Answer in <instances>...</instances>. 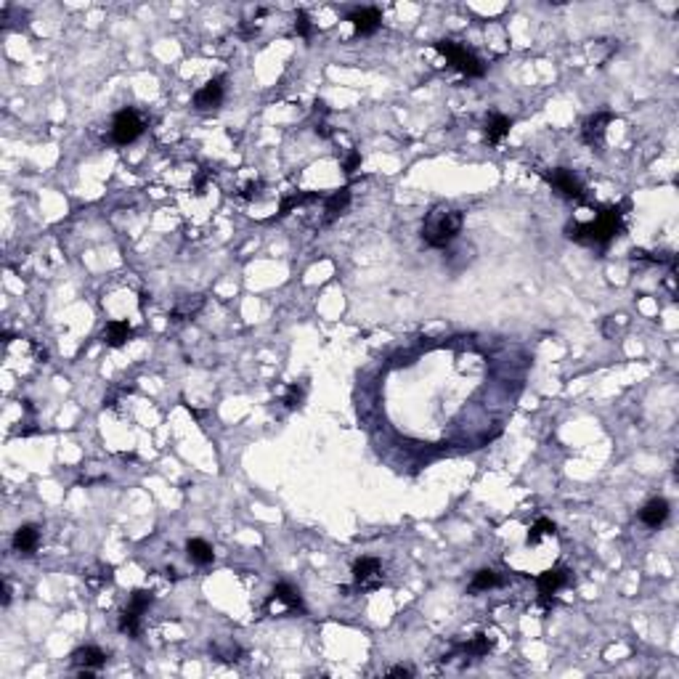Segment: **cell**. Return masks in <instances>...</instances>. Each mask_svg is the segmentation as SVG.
I'll use <instances>...</instances> for the list:
<instances>
[{"label": "cell", "instance_id": "1", "mask_svg": "<svg viewBox=\"0 0 679 679\" xmlns=\"http://www.w3.org/2000/svg\"><path fill=\"white\" fill-rule=\"evenodd\" d=\"M621 207H608L597 215V221L589 223H568L565 226V237L581 242V244H597V247H605L611 244L613 239L618 237L621 231Z\"/></svg>", "mask_w": 679, "mask_h": 679}, {"label": "cell", "instance_id": "28", "mask_svg": "<svg viewBox=\"0 0 679 679\" xmlns=\"http://www.w3.org/2000/svg\"><path fill=\"white\" fill-rule=\"evenodd\" d=\"M414 671L411 669H406V666H395V669H391L388 671V677H411Z\"/></svg>", "mask_w": 679, "mask_h": 679}, {"label": "cell", "instance_id": "9", "mask_svg": "<svg viewBox=\"0 0 679 679\" xmlns=\"http://www.w3.org/2000/svg\"><path fill=\"white\" fill-rule=\"evenodd\" d=\"M351 21H353V27H356L358 35H364V37H369L380 30V24H382V14H380V8H358L351 14Z\"/></svg>", "mask_w": 679, "mask_h": 679}, {"label": "cell", "instance_id": "30", "mask_svg": "<svg viewBox=\"0 0 679 679\" xmlns=\"http://www.w3.org/2000/svg\"><path fill=\"white\" fill-rule=\"evenodd\" d=\"M8 602H11V587L3 584V608H8Z\"/></svg>", "mask_w": 679, "mask_h": 679}, {"label": "cell", "instance_id": "18", "mask_svg": "<svg viewBox=\"0 0 679 679\" xmlns=\"http://www.w3.org/2000/svg\"><path fill=\"white\" fill-rule=\"evenodd\" d=\"M509 128H512V119L504 117V115H493L486 122V138H489V144H499L509 133Z\"/></svg>", "mask_w": 679, "mask_h": 679}, {"label": "cell", "instance_id": "10", "mask_svg": "<svg viewBox=\"0 0 679 679\" xmlns=\"http://www.w3.org/2000/svg\"><path fill=\"white\" fill-rule=\"evenodd\" d=\"M106 653H104L101 647H77L75 653H72V663L75 666H80V669H88V671H96V669H101L104 663H106Z\"/></svg>", "mask_w": 679, "mask_h": 679}, {"label": "cell", "instance_id": "21", "mask_svg": "<svg viewBox=\"0 0 679 679\" xmlns=\"http://www.w3.org/2000/svg\"><path fill=\"white\" fill-rule=\"evenodd\" d=\"M311 199H319V194H289V197H284L282 199V204H279V213H276V218H284V215H289L295 207H300V204H306V202H311Z\"/></svg>", "mask_w": 679, "mask_h": 679}, {"label": "cell", "instance_id": "15", "mask_svg": "<svg viewBox=\"0 0 679 679\" xmlns=\"http://www.w3.org/2000/svg\"><path fill=\"white\" fill-rule=\"evenodd\" d=\"M104 337L112 348H122L128 340L133 337V326L128 322H109L104 329Z\"/></svg>", "mask_w": 679, "mask_h": 679}, {"label": "cell", "instance_id": "12", "mask_svg": "<svg viewBox=\"0 0 679 679\" xmlns=\"http://www.w3.org/2000/svg\"><path fill=\"white\" fill-rule=\"evenodd\" d=\"M666 518H669V502H666V499H650L645 507L640 509V520H642L647 528L663 526Z\"/></svg>", "mask_w": 679, "mask_h": 679}, {"label": "cell", "instance_id": "8", "mask_svg": "<svg viewBox=\"0 0 679 679\" xmlns=\"http://www.w3.org/2000/svg\"><path fill=\"white\" fill-rule=\"evenodd\" d=\"M14 552L17 555H24V558H30L35 555V549H37V544H40V528L32 526V523H27V526H19L17 533H14Z\"/></svg>", "mask_w": 679, "mask_h": 679}, {"label": "cell", "instance_id": "16", "mask_svg": "<svg viewBox=\"0 0 679 679\" xmlns=\"http://www.w3.org/2000/svg\"><path fill=\"white\" fill-rule=\"evenodd\" d=\"M186 552H188V560L197 562V565H210V562L215 560L213 547L204 542V539H188Z\"/></svg>", "mask_w": 679, "mask_h": 679}, {"label": "cell", "instance_id": "14", "mask_svg": "<svg viewBox=\"0 0 679 679\" xmlns=\"http://www.w3.org/2000/svg\"><path fill=\"white\" fill-rule=\"evenodd\" d=\"M348 204H351V188H340V191H335V194H329V197L324 199V210H326V223L335 221L337 215H342Z\"/></svg>", "mask_w": 679, "mask_h": 679}, {"label": "cell", "instance_id": "11", "mask_svg": "<svg viewBox=\"0 0 679 679\" xmlns=\"http://www.w3.org/2000/svg\"><path fill=\"white\" fill-rule=\"evenodd\" d=\"M568 581H571V576H568L565 568H552V571H544L542 576L536 578V587H539V592L544 597H552V594L560 592Z\"/></svg>", "mask_w": 679, "mask_h": 679}, {"label": "cell", "instance_id": "20", "mask_svg": "<svg viewBox=\"0 0 679 679\" xmlns=\"http://www.w3.org/2000/svg\"><path fill=\"white\" fill-rule=\"evenodd\" d=\"M152 605H154V592L152 589H136L133 597H130V602H128V611L144 616V613L149 611Z\"/></svg>", "mask_w": 679, "mask_h": 679}, {"label": "cell", "instance_id": "17", "mask_svg": "<svg viewBox=\"0 0 679 679\" xmlns=\"http://www.w3.org/2000/svg\"><path fill=\"white\" fill-rule=\"evenodd\" d=\"M273 600H276V602H282V605H287L289 611H303L300 592H297V589H292L289 584H276V587H273Z\"/></svg>", "mask_w": 679, "mask_h": 679}, {"label": "cell", "instance_id": "22", "mask_svg": "<svg viewBox=\"0 0 679 679\" xmlns=\"http://www.w3.org/2000/svg\"><path fill=\"white\" fill-rule=\"evenodd\" d=\"M558 531V526L552 523V520H547V518H539L533 526H531V531H528V544H539L544 539V536H552Z\"/></svg>", "mask_w": 679, "mask_h": 679}, {"label": "cell", "instance_id": "24", "mask_svg": "<svg viewBox=\"0 0 679 679\" xmlns=\"http://www.w3.org/2000/svg\"><path fill=\"white\" fill-rule=\"evenodd\" d=\"M119 631L128 634V637H138V631H141V616L125 608L122 616H119Z\"/></svg>", "mask_w": 679, "mask_h": 679}, {"label": "cell", "instance_id": "23", "mask_svg": "<svg viewBox=\"0 0 679 679\" xmlns=\"http://www.w3.org/2000/svg\"><path fill=\"white\" fill-rule=\"evenodd\" d=\"M491 645H493V642L489 640V637H486V634H478V637H473L470 642H464V645L459 647V650H462L464 656H486V653L491 650Z\"/></svg>", "mask_w": 679, "mask_h": 679}, {"label": "cell", "instance_id": "2", "mask_svg": "<svg viewBox=\"0 0 679 679\" xmlns=\"http://www.w3.org/2000/svg\"><path fill=\"white\" fill-rule=\"evenodd\" d=\"M464 223V213L449 204H438L427 213L422 223V239L427 247H446L459 237Z\"/></svg>", "mask_w": 679, "mask_h": 679}, {"label": "cell", "instance_id": "7", "mask_svg": "<svg viewBox=\"0 0 679 679\" xmlns=\"http://www.w3.org/2000/svg\"><path fill=\"white\" fill-rule=\"evenodd\" d=\"M223 80L221 77H215V80H210V83H204L197 93H194V109H199V112H207V109H215V106H221L223 101Z\"/></svg>", "mask_w": 679, "mask_h": 679}, {"label": "cell", "instance_id": "19", "mask_svg": "<svg viewBox=\"0 0 679 679\" xmlns=\"http://www.w3.org/2000/svg\"><path fill=\"white\" fill-rule=\"evenodd\" d=\"M499 584H502V578L496 576L493 571H489V568H483V571H478L475 576H473V581H470V592H489V589L499 587Z\"/></svg>", "mask_w": 679, "mask_h": 679}, {"label": "cell", "instance_id": "13", "mask_svg": "<svg viewBox=\"0 0 679 679\" xmlns=\"http://www.w3.org/2000/svg\"><path fill=\"white\" fill-rule=\"evenodd\" d=\"M613 119V115L608 112H600V115H594L584 122V141L589 144V146H600L602 144V138H605V125Z\"/></svg>", "mask_w": 679, "mask_h": 679}, {"label": "cell", "instance_id": "3", "mask_svg": "<svg viewBox=\"0 0 679 679\" xmlns=\"http://www.w3.org/2000/svg\"><path fill=\"white\" fill-rule=\"evenodd\" d=\"M435 51L443 53L446 59H449V64L462 72V75H467V77H483V61L478 59L473 51H467L464 46H457L454 40H435Z\"/></svg>", "mask_w": 679, "mask_h": 679}, {"label": "cell", "instance_id": "31", "mask_svg": "<svg viewBox=\"0 0 679 679\" xmlns=\"http://www.w3.org/2000/svg\"><path fill=\"white\" fill-rule=\"evenodd\" d=\"M168 578H178V571H175V568H168Z\"/></svg>", "mask_w": 679, "mask_h": 679}, {"label": "cell", "instance_id": "29", "mask_svg": "<svg viewBox=\"0 0 679 679\" xmlns=\"http://www.w3.org/2000/svg\"><path fill=\"white\" fill-rule=\"evenodd\" d=\"M257 188H260V184H255V181L253 184H247V188H244L242 197H244V199H253V197H257Z\"/></svg>", "mask_w": 679, "mask_h": 679}, {"label": "cell", "instance_id": "25", "mask_svg": "<svg viewBox=\"0 0 679 679\" xmlns=\"http://www.w3.org/2000/svg\"><path fill=\"white\" fill-rule=\"evenodd\" d=\"M295 32L300 35V37H311V32H313V24H311V17H308L306 11H297L295 14Z\"/></svg>", "mask_w": 679, "mask_h": 679}, {"label": "cell", "instance_id": "26", "mask_svg": "<svg viewBox=\"0 0 679 679\" xmlns=\"http://www.w3.org/2000/svg\"><path fill=\"white\" fill-rule=\"evenodd\" d=\"M303 393H306V391H303V388H297V385H292V388H289V393H287V401H284V404H287L289 409L300 406V401H303Z\"/></svg>", "mask_w": 679, "mask_h": 679}, {"label": "cell", "instance_id": "6", "mask_svg": "<svg viewBox=\"0 0 679 679\" xmlns=\"http://www.w3.org/2000/svg\"><path fill=\"white\" fill-rule=\"evenodd\" d=\"M547 181H549V186L555 188L560 197H565V199H581V197H584L581 181H578L568 168H555L552 173H547Z\"/></svg>", "mask_w": 679, "mask_h": 679}, {"label": "cell", "instance_id": "27", "mask_svg": "<svg viewBox=\"0 0 679 679\" xmlns=\"http://www.w3.org/2000/svg\"><path fill=\"white\" fill-rule=\"evenodd\" d=\"M361 168V154L358 152H351V157L345 159V165H342V170L351 175V173H356V170Z\"/></svg>", "mask_w": 679, "mask_h": 679}, {"label": "cell", "instance_id": "4", "mask_svg": "<svg viewBox=\"0 0 679 679\" xmlns=\"http://www.w3.org/2000/svg\"><path fill=\"white\" fill-rule=\"evenodd\" d=\"M144 133V119L138 115L136 109H122L115 115V122H112V141L117 146H128L133 144L138 136Z\"/></svg>", "mask_w": 679, "mask_h": 679}, {"label": "cell", "instance_id": "5", "mask_svg": "<svg viewBox=\"0 0 679 679\" xmlns=\"http://www.w3.org/2000/svg\"><path fill=\"white\" fill-rule=\"evenodd\" d=\"M353 584L358 592H372L382 584V571L377 558H361L353 562Z\"/></svg>", "mask_w": 679, "mask_h": 679}]
</instances>
